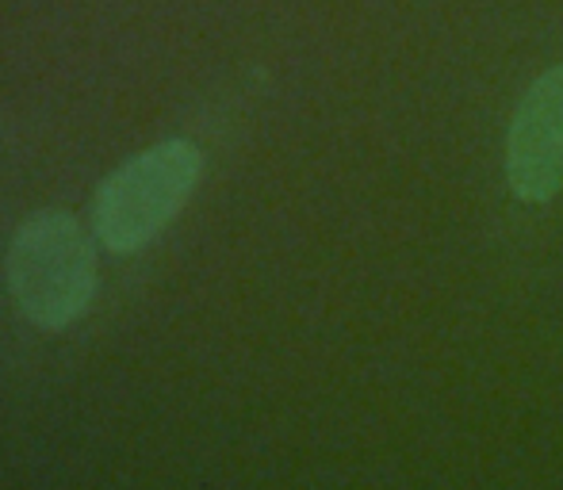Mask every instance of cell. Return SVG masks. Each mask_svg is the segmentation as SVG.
<instances>
[{
	"mask_svg": "<svg viewBox=\"0 0 563 490\" xmlns=\"http://www.w3.org/2000/svg\"><path fill=\"white\" fill-rule=\"evenodd\" d=\"M203 154L188 138H162L126 157L92 196V234L112 253L146 249L192 200Z\"/></svg>",
	"mask_w": 563,
	"mask_h": 490,
	"instance_id": "7a4b0ae2",
	"label": "cell"
},
{
	"mask_svg": "<svg viewBox=\"0 0 563 490\" xmlns=\"http://www.w3.org/2000/svg\"><path fill=\"white\" fill-rule=\"evenodd\" d=\"M4 280L31 326L66 330L97 296V245L69 211H35L8 242Z\"/></svg>",
	"mask_w": 563,
	"mask_h": 490,
	"instance_id": "6da1fadb",
	"label": "cell"
},
{
	"mask_svg": "<svg viewBox=\"0 0 563 490\" xmlns=\"http://www.w3.org/2000/svg\"><path fill=\"white\" fill-rule=\"evenodd\" d=\"M506 180L526 203L563 192V66L541 74L521 97L506 138Z\"/></svg>",
	"mask_w": 563,
	"mask_h": 490,
	"instance_id": "3957f363",
	"label": "cell"
}]
</instances>
